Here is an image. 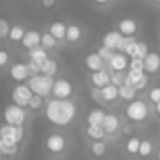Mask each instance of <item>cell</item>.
<instances>
[{
	"label": "cell",
	"mask_w": 160,
	"mask_h": 160,
	"mask_svg": "<svg viewBox=\"0 0 160 160\" xmlns=\"http://www.w3.org/2000/svg\"><path fill=\"white\" fill-rule=\"evenodd\" d=\"M77 116V105L69 99H50L46 104V118L50 124L64 127L69 126Z\"/></svg>",
	"instance_id": "obj_1"
},
{
	"label": "cell",
	"mask_w": 160,
	"mask_h": 160,
	"mask_svg": "<svg viewBox=\"0 0 160 160\" xmlns=\"http://www.w3.org/2000/svg\"><path fill=\"white\" fill-rule=\"evenodd\" d=\"M53 77L50 75H46V74H35V75H30L27 85L30 87V90L33 91V94H38V96H49L52 94V88H53Z\"/></svg>",
	"instance_id": "obj_2"
},
{
	"label": "cell",
	"mask_w": 160,
	"mask_h": 160,
	"mask_svg": "<svg viewBox=\"0 0 160 160\" xmlns=\"http://www.w3.org/2000/svg\"><path fill=\"white\" fill-rule=\"evenodd\" d=\"M126 116L132 122H143L149 116V107H148V104L144 101L133 99L126 107Z\"/></svg>",
	"instance_id": "obj_3"
},
{
	"label": "cell",
	"mask_w": 160,
	"mask_h": 160,
	"mask_svg": "<svg viewBox=\"0 0 160 160\" xmlns=\"http://www.w3.org/2000/svg\"><path fill=\"white\" fill-rule=\"evenodd\" d=\"M0 138L5 146H18L24 138V129L22 126L5 124L0 127Z\"/></svg>",
	"instance_id": "obj_4"
},
{
	"label": "cell",
	"mask_w": 160,
	"mask_h": 160,
	"mask_svg": "<svg viewBox=\"0 0 160 160\" xmlns=\"http://www.w3.org/2000/svg\"><path fill=\"white\" fill-rule=\"evenodd\" d=\"M3 118H5V122L7 124H11V126H22L27 119V112L24 107L18 105V104H11V105H7L5 110H3Z\"/></svg>",
	"instance_id": "obj_5"
},
{
	"label": "cell",
	"mask_w": 160,
	"mask_h": 160,
	"mask_svg": "<svg viewBox=\"0 0 160 160\" xmlns=\"http://www.w3.org/2000/svg\"><path fill=\"white\" fill-rule=\"evenodd\" d=\"M32 98H33V91L30 90L28 85L19 83L13 88V93H11L13 104H18L21 107H28V102H30Z\"/></svg>",
	"instance_id": "obj_6"
},
{
	"label": "cell",
	"mask_w": 160,
	"mask_h": 160,
	"mask_svg": "<svg viewBox=\"0 0 160 160\" xmlns=\"http://www.w3.org/2000/svg\"><path fill=\"white\" fill-rule=\"evenodd\" d=\"M74 93V87L68 78H57L53 82V88H52V96L57 99H69Z\"/></svg>",
	"instance_id": "obj_7"
},
{
	"label": "cell",
	"mask_w": 160,
	"mask_h": 160,
	"mask_svg": "<svg viewBox=\"0 0 160 160\" xmlns=\"http://www.w3.org/2000/svg\"><path fill=\"white\" fill-rule=\"evenodd\" d=\"M68 146V141L64 138V135L61 133H50L46 138V148L50 154H61Z\"/></svg>",
	"instance_id": "obj_8"
},
{
	"label": "cell",
	"mask_w": 160,
	"mask_h": 160,
	"mask_svg": "<svg viewBox=\"0 0 160 160\" xmlns=\"http://www.w3.org/2000/svg\"><path fill=\"white\" fill-rule=\"evenodd\" d=\"M10 75H11V78L14 80V82L22 83V82H25V80L30 78L32 74H30L28 66L25 63H14L11 66V69H10Z\"/></svg>",
	"instance_id": "obj_9"
},
{
	"label": "cell",
	"mask_w": 160,
	"mask_h": 160,
	"mask_svg": "<svg viewBox=\"0 0 160 160\" xmlns=\"http://www.w3.org/2000/svg\"><path fill=\"white\" fill-rule=\"evenodd\" d=\"M160 71V55L157 52H149L144 57V72L154 75Z\"/></svg>",
	"instance_id": "obj_10"
},
{
	"label": "cell",
	"mask_w": 160,
	"mask_h": 160,
	"mask_svg": "<svg viewBox=\"0 0 160 160\" xmlns=\"http://www.w3.org/2000/svg\"><path fill=\"white\" fill-rule=\"evenodd\" d=\"M138 30V24L132 18H124L118 22V32L122 36H133Z\"/></svg>",
	"instance_id": "obj_11"
},
{
	"label": "cell",
	"mask_w": 160,
	"mask_h": 160,
	"mask_svg": "<svg viewBox=\"0 0 160 160\" xmlns=\"http://www.w3.org/2000/svg\"><path fill=\"white\" fill-rule=\"evenodd\" d=\"M108 83H112V74L108 71L101 69V71L91 74V85L94 88H104Z\"/></svg>",
	"instance_id": "obj_12"
},
{
	"label": "cell",
	"mask_w": 160,
	"mask_h": 160,
	"mask_svg": "<svg viewBox=\"0 0 160 160\" xmlns=\"http://www.w3.org/2000/svg\"><path fill=\"white\" fill-rule=\"evenodd\" d=\"M41 36H42V35H41L38 30H28L21 42H22V46H24L25 49L32 50V49L41 46Z\"/></svg>",
	"instance_id": "obj_13"
},
{
	"label": "cell",
	"mask_w": 160,
	"mask_h": 160,
	"mask_svg": "<svg viewBox=\"0 0 160 160\" xmlns=\"http://www.w3.org/2000/svg\"><path fill=\"white\" fill-rule=\"evenodd\" d=\"M121 39H122V35H121L119 32L110 30V32H107V33L104 35V38H102V46H105V47H108V49H112V50H116L118 46H119V42H121Z\"/></svg>",
	"instance_id": "obj_14"
},
{
	"label": "cell",
	"mask_w": 160,
	"mask_h": 160,
	"mask_svg": "<svg viewBox=\"0 0 160 160\" xmlns=\"http://www.w3.org/2000/svg\"><path fill=\"white\" fill-rule=\"evenodd\" d=\"M110 68L116 72V71H124L127 66H129V57L122 52H115L112 60L108 61Z\"/></svg>",
	"instance_id": "obj_15"
},
{
	"label": "cell",
	"mask_w": 160,
	"mask_h": 160,
	"mask_svg": "<svg viewBox=\"0 0 160 160\" xmlns=\"http://www.w3.org/2000/svg\"><path fill=\"white\" fill-rule=\"evenodd\" d=\"M102 127H104V130H105V133H116L118 130H119V127H121V121H119V118L115 115V113H107L105 115V119H104V122H102Z\"/></svg>",
	"instance_id": "obj_16"
},
{
	"label": "cell",
	"mask_w": 160,
	"mask_h": 160,
	"mask_svg": "<svg viewBox=\"0 0 160 160\" xmlns=\"http://www.w3.org/2000/svg\"><path fill=\"white\" fill-rule=\"evenodd\" d=\"M104 63H105V61L99 57L98 52L90 53V55L85 58V66H87V69L91 71V72H98V71L104 69Z\"/></svg>",
	"instance_id": "obj_17"
},
{
	"label": "cell",
	"mask_w": 160,
	"mask_h": 160,
	"mask_svg": "<svg viewBox=\"0 0 160 160\" xmlns=\"http://www.w3.org/2000/svg\"><path fill=\"white\" fill-rule=\"evenodd\" d=\"M82 36H83V30H82V27H80V25H77V24L68 25V32H66V38H64V39H66L69 44L78 42L80 39H82Z\"/></svg>",
	"instance_id": "obj_18"
},
{
	"label": "cell",
	"mask_w": 160,
	"mask_h": 160,
	"mask_svg": "<svg viewBox=\"0 0 160 160\" xmlns=\"http://www.w3.org/2000/svg\"><path fill=\"white\" fill-rule=\"evenodd\" d=\"M66 32H68V24H64L63 21H55L49 25V33L53 35L58 41L66 38Z\"/></svg>",
	"instance_id": "obj_19"
},
{
	"label": "cell",
	"mask_w": 160,
	"mask_h": 160,
	"mask_svg": "<svg viewBox=\"0 0 160 160\" xmlns=\"http://www.w3.org/2000/svg\"><path fill=\"white\" fill-rule=\"evenodd\" d=\"M101 96H102V101L105 102H113L119 98V88L113 83H108L105 85L104 88H101Z\"/></svg>",
	"instance_id": "obj_20"
},
{
	"label": "cell",
	"mask_w": 160,
	"mask_h": 160,
	"mask_svg": "<svg viewBox=\"0 0 160 160\" xmlns=\"http://www.w3.org/2000/svg\"><path fill=\"white\" fill-rule=\"evenodd\" d=\"M105 115H107L105 110H102V108H93L88 113V116H87L88 126H102V122L105 119Z\"/></svg>",
	"instance_id": "obj_21"
},
{
	"label": "cell",
	"mask_w": 160,
	"mask_h": 160,
	"mask_svg": "<svg viewBox=\"0 0 160 160\" xmlns=\"http://www.w3.org/2000/svg\"><path fill=\"white\" fill-rule=\"evenodd\" d=\"M28 57H30V61H35V63H38L39 66L49 58V55H47V50L44 49V47H35V49H32L30 52H28Z\"/></svg>",
	"instance_id": "obj_22"
},
{
	"label": "cell",
	"mask_w": 160,
	"mask_h": 160,
	"mask_svg": "<svg viewBox=\"0 0 160 160\" xmlns=\"http://www.w3.org/2000/svg\"><path fill=\"white\" fill-rule=\"evenodd\" d=\"M144 75H146L144 71H140V69H130L129 72H126V83H124V85L135 87Z\"/></svg>",
	"instance_id": "obj_23"
},
{
	"label": "cell",
	"mask_w": 160,
	"mask_h": 160,
	"mask_svg": "<svg viewBox=\"0 0 160 160\" xmlns=\"http://www.w3.org/2000/svg\"><path fill=\"white\" fill-rule=\"evenodd\" d=\"M58 71V63L53 60V58H47L42 64H41V74H46V75H50L53 77Z\"/></svg>",
	"instance_id": "obj_24"
},
{
	"label": "cell",
	"mask_w": 160,
	"mask_h": 160,
	"mask_svg": "<svg viewBox=\"0 0 160 160\" xmlns=\"http://www.w3.org/2000/svg\"><path fill=\"white\" fill-rule=\"evenodd\" d=\"M25 28L22 27V25H11V30H10V35H8V38L13 41V42H21L22 39H24V36H25Z\"/></svg>",
	"instance_id": "obj_25"
},
{
	"label": "cell",
	"mask_w": 160,
	"mask_h": 160,
	"mask_svg": "<svg viewBox=\"0 0 160 160\" xmlns=\"http://www.w3.org/2000/svg\"><path fill=\"white\" fill-rule=\"evenodd\" d=\"M87 135H88L91 140L98 141V140H104L105 130H104L102 126H87Z\"/></svg>",
	"instance_id": "obj_26"
},
{
	"label": "cell",
	"mask_w": 160,
	"mask_h": 160,
	"mask_svg": "<svg viewBox=\"0 0 160 160\" xmlns=\"http://www.w3.org/2000/svg\"><path fill=\"white\" fill-rule=\"evenodd\" d=\"M135 96H137V90L133 88V87H130V85H122V87H119V98L122 99V101H133L135 99Z\"/></svg>",
	"instance_id": "obj_27"
},
{
	"label": "cell",
	"mask_w": 160,
	"mask_h": 160,
	"mask_svg": "<svg viewBox=\"0 0 160 160\" xmlns=\"http://www.w3.org/2000/svg\"><path fill=\"white\" fill-rule=\"evenodd\" d=\"M57 42H58V39L53 35H50L49 32L42 33V36H41V47H44L46 50H50V49L57 47Z\"/></svg>",
	"instance_id": "obj_28"
},
{
	"label": "cell",
	"mask_w": 160,
	"mask_h": 160,
	"mask_svg": "<svg viewBox=\"0 0 160 160\" xmlns=\"http://www.w3.org/2000/svg\"><path fill=\"white\" fill-rule=\"evenodd\" d=\"M140 144H141V140H140L138 137H130V138L127 140V143H126V151H127V154H130V155L138 154Z\"/></svg>",
	"instance_id": "obj_29"
},
{
	"label": "cell",
	"mask_w": 160,
	"mask_h": 160,
	"mask_svg": "<svg viewBox=\"0 0 160 160\" xmlns=\"http://www.w3.org/2000/svg\"><path fill=\"white\" fill-rule=\"evenodd\" d=\"M152 149H154V144L152 141L149 140H141V144H140V151H138V155L141 158H146L152 154Z\"/></svg>",
	"instance_id": "obj_30"
},
{
	"label": "cell",
	"mask_w": 160,
	"mask_h": 160,
	"mask_svg": "<svg viewBox=\"0 0 160 160\" xmlns=\"http://www.w3.org/2000/svg\"><path fill=\"white\" fill-rule=\"evenodd\" d=\"M105 151H107V144H105L102 140H98V141H94V143L91 144V152H93V155H96V157H102V155L105 154Z\"/></svg>",
	"instance_id": "obj_31"
},
{
	"label": "cell",
	"mask_w": 160,
	"mask_h": 160,
	"mask_svg": "<svg viewBox=\"0 0 160 160\" xmlns=\"http://www.w3.org/2000/svg\"><path fill=\"white\" fill-rule=\"evenodd\" d=\"M112 83L116 85L118 88L126 83V74H124V71H116V72L112 74Z\"/></svg>",
	"instance_id": "obj_32"
},
{
	"label": "cell",
	"mask_w": 160,
	"mask_h": 160,
	"mask_svg": "<svg viewBox=\"0 0 160 160\" xmlns=\"http://www.w3.org/2000/svg\"><path fill=\"white\" fill-rule=\"evenodd\" d=\"M98 53H99V57L104 60V61H110L112 60V57H113V53H115V50H112V49H108V47H105V46H101L99 49H98Z\"/></svg>",
	"instance_id": "obj_33"
},
{
	"label": "cell",
	"mask_w": 160,
	"mask_h": 160,
	"mask_svg": "<svg viewBox=\"0 0 160 160\" xmlns=\"http://www.w3.org/2000/svg\"><path fill=\"white\" fill-rule=\"evenodd\" d=\"M10 30H11V25L7 19L0 18V39H3L10 35Z\"/></svg>",
	"instance_id": "obj_34"
},
{
	"label": "cell",
	"mask_w": 160,
	"mask_h": 160,
	"mask_svg": "<svg viewBox=\"0 0 160 160\" xmlns=\"http://www.w3.org/2000/svg\"><path fill=\"white\" fill-rule=\"evenodd\" d=\"M129 66H130V69H140V71H144V58L133 57V58L129 60Z\"/></svg>",
	"instance_id": "obj_35"
},
{
	"label": "cell",
	"mask_w": 160,
	"mask_h": 160,
	"mask_svg": "<svg viewBox=\"0 0 160 160\" xmlns=\"http://www.w3.org/2000/svg\"><path fill=\"white\" fill-rule=\"evenodd\" d=\"M42 96H38V94H33V98L30 99V102H28V107L32 108V110H38V108H41L42 107Z\"/></svg>",
	"instance_id": "obj_36"
},
{
	"label": "cell",
	"mask_w": 160,
	"mask_h": 160,
	"mask_svg": "<svg viewBox=\"0 0 160 160\" xmlns=\"http://www.w3.org/2000/svg\"><path fill=\"white\" fill-rule=\"evenodd\" d=\"M148 98H149V101H151L154 105L158 104V102H160V87H154V88L149 91Z\"/></svg>",
	"instance_id": "obj_37"
},
{
	"label": "cell",
	"mask_w": 160,
	"mask_h": 160,
	"mask_svg": "<svg viewBox=\"0 0 160 160\" xmlns=\"http://www.w3.org/2000/svg\"><path fill=\"white\" fill-rule=\"evenodd\" d=\"M148 53H149V49H148L146 42L138 41V46H137V57H138V58H144Z\"/></svg>",
	"instance_id": "obj_38"
},
{
	"label": "cell",
	"mask_w": 160,
	"mask_h": 160,
	"mask_svg": "<svg viewBox=\"0 0 160 160\" xmlns=\"http://www.w3.org/2000/svg\"><path fill=\"white\" fill-rule=\"evenodd\" d=\"M10 63V53L5 49H0V68H5Z\"/></svg>",
	"instance_id": "obj_39"
},
{
	"label": "cell",
	"mask_w": 160,
	"mask_h": 160,
	"mask_svg": "<svg viewBox=\"0 0 160 160\" xmlns=\"http://www.w3.org/2000/svg\"><path fill=\"white\" fill-rule=\"evenodd\" d=\"M27 66H28V71H30L32 75H35V74H41V66H39L38 63H35V61H28Z\"/></svg>",
	"instance_id": "obj_40"
},
{
	"label": "cell",
	"mask_w": 160,
	"mask_h": 160,
	"mask_svg": "<svg viewBox=\"0 0 160 160\" xmlns=\"http://www.w3.org/2000/svg\"><path fill=\"white\" fill-rule=\"evenodd\" d=\"M148 82H149V78H148V75H144V77L140 80V82H138V83H137L133 88H135L137 91H143V90L148 87Z\"/></svg>",
	"instance_id": "obj_41"
},
{
	"label": "cell",
	"mask_w": 160,
	"mask_h": 160,
	"mask_svg": "<svg viewBox=\"0 0 160 160\" xmlns=\"http://www.w3.org/2000/svg\"><path fill=\"white\" fill-rule=\"evenodd\" d=\"M91 96H93V99H94L96 102H99V99H102V96H101V88H93Z\"/></svg>",
	"instance_id": "obj_42"
},
{
	"label": "cell",
	"mask_w": 160,
	"mask_h": 160,
	"mask_svg": "<svg viewBox=\"0 0 160 160\" xmlns=\"http://www.w3.org/2000/svg\"><path fill=\"white\" fill-rule=\"evenodd\" d=\"M41 5L44 8H52L55 5V0H41Z\"/></svg>",
	"instance_id": "obj_43"
},
{
	"label": "cell",
	"mask_w": 160,
	"mask_h": 160,
	"mask_svg": "<svg viewBox=\"0 0 160 160\" xmlns=\"http://www.w3.org/2000/svg\"><path fill=\"white\" fill-rule=\"evenodd\" d=\"M132 132H133V127L132 126H124V129H122V133L124 135H132Z\"/></svg>",
	"instance_id": "obj_44"
},
{
	"label": "cell",
	"mask_w": 160,
	"mask_h": 160,
	"mask_svg": "<svg viewBox=\"0 0 160 160\" xmlns=\"http://www.w3.org/2000/svg\"><path fill=\"white\" fill-rule=\"evenodd\" d=\"M93 3H96V5H105V3H108L110 0H91Z\"/></svg>",
	"instance_id": "obj_45"
},
{
	"label": "cell",
	"mask_w": 160,
	"mask_h": 160,
	"mask_svg": "<svg viewBox=\"0 0 160 160\" xmlns=\"http://www.w3.org/2000/svg\"><path fill=\"white\" fill-rule=\"evenodd\" d=\"M155 113L160 116V102H158V104H155Z\"/></svg>",
	"instance_id": "obj_46"
},
{
	"label": "cell",
	"mask_w": 160,
	"mask_h": 160,
	"mask_svg": "<svg viewBox=\"0 0 160 160\" xmlns=\"http://www.w3.org/2000/svg\"><path fill=\"white\" fill-rule=\"evenodd\" d=\"M3 141H2V138H0V155H2V151H3Z\"/></svg>",
	"instance_id": "obj_47"
},
{
	"label": "cell",
	"mask_w": 160,
	"mask_h": 160,
	"mask_svg": "<svg viewBox=\"0 0 160 160\" xmlns=\"http://www.w3.org/2000/svg\"><path fill=\"white\" fill-rule=\"evenodd\" d=\"M157 160H160V148H158V152H157Z\"/></svg>",
	"instance_id": "obj_48"
},
{
	"label": "cell",
	"mask_w": 160,
	"mask_h": 160,
	"mask_svg": "<svg viewBox=\"0 0 160 160\" xmlns=\"http://www.w3.org/2000/svg\"><path fill=\"white\" fill-rule=\"evenodd\" d=\"M152 2H154V3H160V0H152Z\"/></svg>",
	"instance_id": "obj_49"
}]
</instances>
